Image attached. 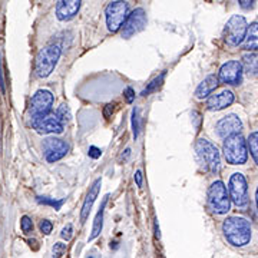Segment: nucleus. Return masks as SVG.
<instances>
[{"label":"nucleus","instance_id":"1","mask_svg":"<svg viewBox=\"0 0 258 258\" xmlns=\"http://www.w3.org/2000/svg\"><path fill=\"white\" fill-rule=\"evenodd\" d=\"M251 224L241 217H230L222 222V234L234 247H244L251 240Z\"/></svg>","mask_w":258,"mask_h":258},{"label":"nucleus","instance_id":"2","mask_svg":"<svg viewBox=\"0 0 258 258\" xmlns=\"http://www.w3.org/2000/svg\"><path fill=\"white\" fill-rule=\"evenodd\" d=\"M224 157L231 165H242V164L247 162V158H248L247 142H245V139L240 132L232 134V135L225 138Z\"/></svg>","mask_w":258,"mask_h":258},{"label":"nucleus","instance_id":"3","mask_svg":"<svg viewBox=\"0 0 258 258\" xmlns=\"http://www.w3.org/2000/svg\"><path fill=\"white\" fill-rule=\"evenodd\" d=\"M129 12H131L129 0H111L105 8V20L108 30L112 33H116L122 28L125 19L128 18Z\"/></svg>","mask_w":258,"mask_h":258},{"label":"nucleus","instance_id":"4","mask_svg":"<svg viewBox=\"0 0 258 258\" xmlns=\"http://www.w3.org/2000/svg\"><path fill=\"white\" fill-rule=\"evenodd\" d=\"M195 151L205 171H210L212 174H217L220 171V152L208 139H198L195 144Z\"/></svg>","mask_w":258,"mask_h":258},{"label":"nucleus","instance_id":"5","mask_svg":"<svg viewBox=\"0 0 258 258\" xmlns=\"http://www.w3.org/2000/svg\"><path fill=\"white\" fill-rule=\"evenodd\" d=\"M60 57V47L56 45L43 47L36 56L35 62V74L37 78H47L53 72L56 63Z\"/></svg>","mask_w":258,"mask_h":258},{"label":"nucleus","instance_id":"6","mask_svg":"<svg viewBox=\"0 0 258 258\" xmlns=\"http://www.w3.org/2000/svg\"><path fill=\"white\" fill-rule=\"evenodd\" d=\"M208 204L212 212L222 215L230 211L231 200L230 195L227 192V186L222 181H215L212 182L210 189H208Z\"/></svg>","mask_w":258,"mask_h":258},{"label":"nucleus","instance_id":"7","mask_svg":"<svg viewBox=\"0 0 258 258\" xmlns=\"http://www.w3.org/2000/svg\"><path fill=\"white\" fill-rule=\"evenodd\" d=\"M247 20L240 15H235L227 22L224 28V39L230 46H238L247 35Z\"/></svg>","mask_w":258,"mask_h":258},{"label":"nucleus","instance_id":"8","mask_svg":"<svg viewBox=\"0 0 258 258\" xmlns=\"http://www.w3.org/2000/svg\"><path fill=\"white\" fill-rule=\"evenodd\" d=\"M52 106H53V95H52V92L40 89L30 99L29 112H30L32 118H42V116L49 115V112L52 111Z\"/></svg>","mask_w":258,"mask_h":258},{"label":"nucleus","instance_id":"9","mask_svg":"<svg viewBox=\"0 0 258 258\" xmlns=\"http://www.w3.org/2000/svg\"><path fill=\"white\" fill-rule=\"evenodd\" d=\"M230 200L237 207H244L248 203V185L245 176L235 172L230 179Z\"/></svg>","mask_w":258,"mask_h":258},{"label":"nucleus","instance_id":"10","mask_svg":"<svg viewBox=\"0 0 258 258\" xmlns=\"http://www.w3.org/2000/svg\"><path fill=\"white\" fill-rule=\"evenodd\" d=\"M147 25V12L142 8H137V9L131 10L128 18L125 19L123 25H122V36L131 37L135 33L141 32Z\"/></svg>","mask_w":258,"mask_h":258},{"label":"nucleus","instance_id":"11","mask_svg":"<svg viewBox=\"0 0 258 258\" xmlns=\"http://www.w3.org/2000/svg\"><path fill=\"white\" fill-rule=\"evenodd\" d=\"M242 79V63L238 60H230L220 69L218 81L225 85H238Z\"/></svg>","mask_w":258,"mask_h":258},{"label":"nucleus","instance_id":"12","mask_svg":"<svg viewBox=\"0 0 258 258\" xmlns=\"http://www.w3.org/2000/svg\"><path fill=\"white\" fill-rule=\"evenodd\" d=\"M82 0H56L55 16L60 22H69L79 13Z\"/></svg>","mask_w":258,"mask_h":258},{"label":"nucleus","instance_id":"13","mask_svg":"<svg viewBox=\"0 0 258 258\" xmlns=\"http://www.w3.org/2000/svg\"><path fill=\"white\" fill-rule=\"evenodd\" d=\"M43 148H45V157H46L47 162H56V161L62 159L69 151L68 144L57 138L46 139Z\"/></svg>","mask_w":258,"mask_h":258},{"label":"nucleus","instance_id":"14","mask_svg":"<svg viewBox=\"0 0 258 258\" xmlns=\"http://www.w3.org/2000/svg\"><path fill=\"white\" fill-rule=\"evenodd\" d=\"M32 125L40 134H60L63 132V123L57 119V116H42L32 118Z\"/></svg>","mask_w":258,"mask_h":258},{"label":"nucleus","instance_id":"15","mask_svg":"<svg viewBox=\"0 0 258 258\" xmlns=\"http://www.w3.org/2000/svg\"><path fill=\"white\" fill-rule=\"evenodd\" d=\"M242 129V122L237 115H227L217 123V134L221 138H227L232 134H238Z\"/></svg>","mask_w":258,"mask_h":258},{"label":"nucleus","instance_id":"16","mask_svg":"<svg viewBox=\"0 0 258 258\" xmlns=\"http://www.w3.org/2000/svg\"><path fill=\"white\" fill-rule=\"evenodd\" d=\"M234 93L231 91H222L220 93L212 95L211 98L208 99V109L211 111H221L228 108L230 105H232L234 102Z\"/></svg>","mask_w":258,"mask_h":258},{"label":"nucleus","instance_id":"17","mask_svg":"<svg viewBox=\"0 0 258 258\" xmlns=\"http://www.w3.org/2000/svg\"><path fill=\"white\" fill-rule=\"evenodd\" d=\"M101 179H96L95 184L92 185V188L89 189V194L86 195V200H85V203H83L82 211H81V221L82 222L86 221L88 215L92 211L93 203H95V200H96V197H98V194H99V189H101Z\"/></svg>","mask_w":258,"mask_h":258},{"label":"nucleus","instance_id":"18","mask_svg":"<svg viewBox=\"0 0 258 258\" xmlns=\"http://www.w3.org/2000/svg\"><path fill=\"white\" fill-rule=\"evenodd\" d=\"M218 85H220L218 76L210 75L208 78H205L203 82L200 83V86H198L197 91H195V96H197L198 99H204V98L210 96V95L217 89Z\"/></svg>","mask_w":258,"mask_h":258},{"label":"nucleus","instance_id":"19","mask_svg":"<svg viewBox=\"0 0 258 258\" xmlns=\"http://www.w3.org/2000/svg\"><path fill=\"white\" fill-rule=\"evenodd\" d=\"M245 49L248 50H258V22H254L249 25L245 35Z\"/></svg>","mask_w":258,"mask_h":258},{"label":"nucleus","instance_id":"20","mask_svg":"<svg viewBox=\"0 0 258 258\" xmlns=\"http://www.w3.org/2000/svg\"><path fill=\"white\" fill-rule=\"evenodd\" d=\"M242 66L251 76L258 75V53H245L242 56Z\"/></svg>","mask_w":258,"mask_h":258},{"label":"nucleus","instance_id":"21","mask_svg":"<svg viewBox=\"0 0 258 258\" xmlns=\"http://www.w3.org/2000/svg\"><path fill=\"white\" fill-rule=\"evenodd\" d=\"M106 201H108V197H105V198H103V203H102L101 208H99V211H98L96 217H95V221H93L92 234H91L89 240H95V238H96V237H98V235L101 234L102 225H103V212H105Z\"/></svg>","mask_w":258,"mask_h":258},{"label":"nucleus","instance_id":"22","mask_svg":"<svg viewBox=\"0 0 258 258\" xmlns=\"http://www.w3.org/2000/svg\"><path fill=\"white\" fill-rule=\"evenodd\" d=\"M164 78H165V72H162V74L159 75L158 78H155V79H154L152 82L149 83V85L147 86V89H144L141 95H142V96H147V95H149V93L155 92L158 88H159V86L162 85V82H164Z\"/></svg>","mask_w":258,"mask_h":258},{"label":"nucleus","instance_id":"23","mask_svg":"<svg viewBox=\"0 0 258 258\" xmlns=\"http://www.w3.org/2000/svg\"><path fill=\"white\" fill-rule=\"evenodd\" d=\"M248 145H249V152L254 158L255 164L258 165V132H254L249 135L248 139Z\"/></svg>","mask_w":258,"mask_h":258},{"label":"nucleus","instance_id":"24","mask_svg":"<svg viewBox=\"0 0 258 258\" xmlns=\"http://www.w3.org/2000/svg\"><path fill=\"white\" fill-rule=\"evenodd\" d=\"M56 116H57V119L60 120L62 123L69 122L71 120V111H69V108L66 105H60L57 108V111H56Z\"/></svg>","mask_w":258,"mask_h":258},{"label":"nucleus","instance_id":"25","mask_svg":"<svg viewBox=\"0 0 258 258\" xmlns=\"http://www.w3.org/2000/svg\"><path fill=\"white\" fill-rule=\"evenodd\" d=\"M20 228H22L23 232H30V231L33 230V221L29 218L28 215L22 217V220H20Z\"/></svg>","mask_w":258,"mask_h":258},{"label":"nucleus","instance_id":"26","mask_svg":"<svg viewBox=\"0 0 258 258\" xmlns=\"http://www.w3.org/2000/svg\"><path fill=\"white\" fill-rule=\"evenodd\" d=\"M132 126H134V137H135V139H137L138 138V134H139L138 109H134V113H132Z\"/></svg>","mask_w":258,"mask_h":258},{"label":"nucleus","instance_id":"27","mask_svg":"<svg viewBox=\"0 0 258 258\" xmlns=\"http://www.w3.org/2000/svg\"><path fill=\"white\" fill-rule=\"evenodd\" d=\"M37 201L40 204L52 205V207H55V210H59V208L62 207V204H63L62 200H60V201H55V200H50V198H37Z\"/></svg>","mask_w":258,"mask_h":258},{"label":"nucleus","instance_id":"28","mask_svg":"<svg viewBox=\"0 0 258 258\" xmlns=\"http://www.w3.org/2000/svg\"><path fill=\"white\" fill-rule=\"evenodd\" d=\"M39 228H40V231H42L43 234L49 235V234L52 232V230H53V225H52V222L47 221V220H42L40 224H39Z\"/></svg>","mask_w":258,"mask_h":258},{"label":"nucleus","instance_id":"29","mask_svg":"<svg viewBox=\"0 0 258 258\" xmlns=\"http://www.w3.org/2000/svg\"><path fill=\"white\" fill-rule=\"evenodd\" d=\"M64 251H66V245L62 244V242H56L55 247H53V254H55L56 257H62Z\"/></svg>","mask_w":258,"mask_h":258},{"label":"nucleus","instance_id":"30","mask_svg":"<svg viewBox=\"0 0 258 258\" xmlns=\"http://www.w3.org/2000/svg\"><path fill=\"white\" fill-rule=\"evenodd\" d=\"M72 231H74L72 230V225H71V224H68L63 230H62V234H60V235H62V238L66 241L71 240V238H72Z\"/></svg>","mask_w":258,"mask_h":258},{"label":"nucleus","instance_id":"31","mask_svg":"<svg viewBox=\"0 0 258 258\" xmlns=\"http://www.w3.org/2000/svg\"><path fill=\"white\" fill-rule=\"evenodd\" d=\"M238 3H240V6L244 10H249L254 8V5H255V0H238Z\"/></svg>","mask_w":258,"mask_h":258},{"label":"nucleus","instance_id":"32","mask_svg":"<svg viewBox=\"0 0 258 258\" xmlns=\"http://www.w3.org/2000/svg\"><path fill=\"white\" fill-rule=\"evenodd\" d=\"M101 149L99 148H96V147H91L89 148V157L93 158V159H96V158H99L101 157Z\"/></svg>","mask_w":258,"mask_h":258},{"label":"nucleus","instance_id":"33","mask_svg":"<svg viewBox=\"0 0 258 258\" xmlns=\"http://www.w3.org/2000/svg\"><path fill=\"white\" fill-rule=\"evenodd\" d=\"M123 95L126 96V101H128L129 103L135 99V93H134V91H132L131 88H126V89H125V92H123Z\"/></svg>","mask_w":258,"mask_h":258},{"label":"nucleus","instance_id":"34","mask_svg":"<svg viewBox=\"0 0 258 258\" xmlns=\"http://www.w3.org/2000/svg\"><path fill=\"white\" fill-rule=\"evenodd\" d=\"M135 181H137V185H138V186H142V172H141V171H137V174H135Z\"/></svg>","mask_w":258,"mask_h":258},{"label":"nucleus","instance_id":"35","mask_svg":"<svg viewBox=\"0 0 258 258\" xmlns=\"http://www.w3.org/2000/svg\"><path fill=\"white\" fill-rule=\"evenodd\" d=\"M111 112H113V105H106V108H105V116L106 118H109L111 116Z\"/></svg>","mask_w":258,"mask_h":258},{"label":"nucleus","instance_id":"36","mask_svg":"<svg viewBox=\"0 0 258 258\" xmlns=\"http://www.w3.org/2000/svg\"><path fill=\"white\" fill-rule=\"evenodd\" d=\"M255 203H257V210H258V188H257V192H255Z\"/></svg>","mask_w":258,"mask_h":258}]
</instances>
